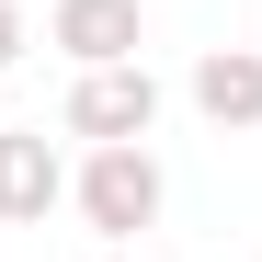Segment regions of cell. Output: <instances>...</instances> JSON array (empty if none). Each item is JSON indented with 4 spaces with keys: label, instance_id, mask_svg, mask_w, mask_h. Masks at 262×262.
<instances>
[{
    "label": "cell",
    "instance_id": "6da1fadb",
    "mask_svg": "<svg viewBox=\"0 0 262 262\" xmlns=\"http://www.w3.org/2000/svg\"><path fill=\"white\" fill-rule=\"evenodd\" d=\"M69 205L92 216L103 251H125L137 228H160V160H148V137L137 148H92V160L69 171Z\"/></svg>",
    "mask_w": 262,
    "mask_h": 262
},
{
    "label": "cell",
    "instance_id": "7a4b0ae2",
    "mask_svg": "<svg viewBox=\"0 0 262 262\" xmlns=\"http://www.w3.org/2000/svg\"><path fill=\"white\" fill-rule=\"evenodd\" d=\"M148 125H160V80H148V57L80 69V92H69V137H92V148H137Z\"/></svg>",
    "mask_w": 262,
    "mask_h": 262
},
{
    "label": "cell",
    "instance_id": "3957f363",
    "mask_svg": "<svg viewBox=\"0 0 262 262\" xmlns=\"http://www.w3.org/2000/svg\"><path fill=\"white\" fill-rule=\"evenodd\" d=\"M69 194V160L46 148V125L0 137V228H46V205Z\"/></svg>",
    "mask_w": 262,
    "mask_h": 262
},
{
    "label": "cell",
    "instance_id": "277c9868",
    "mask_svg": "<svg viewBox=\"0 0 262 262\" xmlns=\"http://www.w3.org/2000/svg\"><path fill=\"white\" fill-rule=\"evenodd\" d=\"M137 0H57L46 12V46L57 57H80V69H114V57H137Z\"/></svg>",
    "mask_w": 262,
    "mask_h": 262
},
{
    "label": "cell",
    "instance_id": "5b68a950",
    "mask_svg": "<svg viewBox=\"0 0 262 262\" xmlns=\"http://www.w3.org/2000/svg\"><path fill=\"white\" fill-rule=\"evenodd\" d=\"M194 114L228 137V125H262V46H205L194 57Z\"/></svg>",
    "mask_w": 262,
    "mask_h": 262
},
{
    "label": "cell",
    "instance_id": "8992f818",
    "mask_svg": "<svg viewBox=\"0 0 262 262\" xmlns=\"http://www.w3.org/2000/svg\"><path fill=\"white\" fill-rule=\"evenodd\" d=\"M12 57H23V12L0 0V69H12Z\"/></svg>",
    "mask_w": 262,
    "mask_h": 262
},
{
    "label": "cell",
    "instance_id": "52a82bcc",
    "mask_svg": "<svg viewBox=\"0 0 262 262\" xmlns=\"http://www.w3.org/2000/svg\"><path fill=\"white\" fill-rule=\"evenodd\" d=\"M92 262H137V251H92Z\"/></svg>",
    "mask_w": 262,
    "mask_h": 262
}]
</instances>
